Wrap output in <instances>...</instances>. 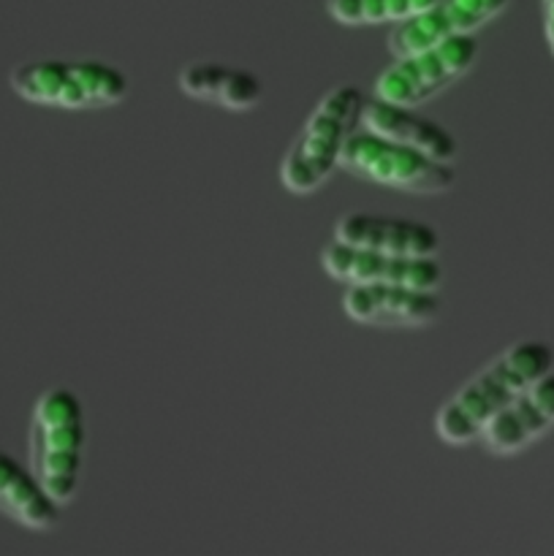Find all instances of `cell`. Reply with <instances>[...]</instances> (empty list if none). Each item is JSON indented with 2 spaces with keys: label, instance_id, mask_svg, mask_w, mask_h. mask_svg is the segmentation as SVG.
<instances>
[{
  "label": "cell",
  "instance_id": "obj_1",
  "mask_svg": "<svg viewBox=\"0 0 554 556\" xmlns=\"http://www.w3.org/2000/svg\"><path fill=\"white\" fill-rule=\"evenodd\" d=\"M554 369V348L543 340H521L473 375L435 416V432L445 445L473 443L487 424L508 407L541 375Z\"/></svg>",
  "mask_w": 554,
  "mask_h": 556
},
{
  "label": "cell",
  "instance_id": "obj_7",
  "mask_svg": "<svg viewBox=\"0 0 554 556\" xmlns=\"http://www.w3.org/2000/svg\"><path fill=\"white\" fill-rule=\"evenodd\" d=\"M320 266L329 277L345 286H367V282H400V286L429 288L440 291L443 266L438 255H396L380 250L353 248V244L331 239L320 250Z\"/></svg>",
  "mask_w": 554,
  "mask_h": 556
},
{
  "label": "cell",
  "instance_id": "obj_3",
  "mask_svg": "<svg viewBox=\"0 0 554 556\" xmlns=\"http://www.w3.org/2000/svg\"><path fill=\"white\" fill-rule=\"evenodd\" d=\"M364 101L356 85H340L315 103L280 161V182L288 193H318L340 172L342 150L362 128Z\"/></svg>",
  "mask_w": 554,
  "mask_h": 556
},
{
  "label": "cell",
  "instance_id": "obj_15",
  "mask_svg": "<svg viewBox=\"0 0 554 556\" xmlns=\"http://www.w3.org/2000/svg\"><path fill=\"white\" fill-rule=\"evenodd\" d=\"M435 3L438 0H326V11L340 25L369 27L400 25Z\"/></svg>",
  "mask_w": 554,
  "mask_h": 556
},
{
  "label": "cell",
  "instance_id": "obj_11",
  "mask_svg": "<svg viewBox=\"0 0 554 556\" xmlns=\"http://www.w3.org/2000/svg\"><path fill=\"white\" fill-rule=\"evenodd\" d=\"M362 128L396 141V144L413 147L438 161L456 163L459 157V141L443 123L418 114V106H402V103L383 101V98H367L362 112Z\"/></svg>",
  "mask_w": 554,
  "mask_h": 556
},
{
  "label": "cell",
  "instance_id": "obj_10",
  "mask_svg": "<svg viewBox=\"0 0 554 556\" xmlns=\"http://www.w3.org/2000/svg\"><path fill=\"white\" fill-rule=\"evenodd\" d=\"M554 429V369L527 386L481 432V443L494 456H514Z\"/></svg>",
  "mask_w": 554,
  "mask_h": 556
},
{
  "label": "cell",
  "instance_id": "obj_16",
  "mask_svg": "<svg viewBox=\"0 0 554 556\" xmlns=\"http://www.w3.org/2000/svg\"><path fill=\"white\" fill-rule=\"evenodd\" d=\"M543 11V33H546V43L554 54V0H541Z\"/></svg>",
  "mask_w": 554,
  "mask_h": 556
},
{
  "label": "cell",
  "instance_id": "obj_5",
  "mask_svg": "<svg viewBox=\"0 0 554 556\" xmlns=\"http://www.w3.org/2000/svg\"><path fill=\"white\" fill-rule=\"evenodd\" d=\"M340 168L356 179L378 185V188L416 195L449 193L456 185V163L429 157L367 128H358L348 139Z\"/></svg>",
  "mask_w": 554,
  "mask_h": 556
},
{
  "label": "cell",
  "instance_id": "obj_8",
  "mask_svg": "<svg viewBox=\"0 0 554 556\" xmlns=\"http://www.w3.org/2000/svg\"><path fill=\"white\" fill-rule=\"evenodd\" d=\"M342 313L353 324L373 326V329H427L438 324L443 313V299L429 288L367 282V286L345 288Z\"/></svg>",
  "mask_w": 554,
  "mask_h": 556
},
{
  "label": "cell",
  "instance_id": "obj_2",
  "mask_svg": "<svg viewBox=\"0 0 554 556\" xmlns=\"http://www.w3.org/2000/svg\"><path fill=\"white\" fill-rule=\"evenodd\" d=\"M85 405L68 386H52L33 405L27 429V467L43 492L65 508L76 500L85 470Z\"/></svg>",
  "mask_w": 554,
  "mask_h": 556
},
{
  "label": "cell",
  "instance_id": "obj_4",
  "mask_svg": "<svg viewBox=\"0 0 554 556\" xmlns=\"http://www.w3.org/2000/svg\"><path fill=\"white\" fill-rule=\"evenodd\" d=\"M9 85L22 101L65 112H96L128 98L130 79L103 60H27L11 68Z\"/></svg>",
  "mask_w": 554,
  "mask_h": 556
},
{
  "label": "cell",
  "instance_id": "obj_12",
  "mask_svg": "<svg viewBox=\"0 0 554 556\" xmlns=\"http://www.w3.org/2000/svg\"><path fill=\"white\" fill-rule=\"evenodd\" d=\"M335 239L353 248L380 250L396 255H438V228L407 217L375 215V212H345L335 223Z\"/></svg>",
  "mask_w": 554,
  "mask_h": 556
},
{
  "label": "cell",
  "instance_id": "obj_14",
  "mask_svg": "<svg viewBox=\"0 0 554 556\" xmlns=\"http://www.w3.org/2000/svg\"><path fill=\"white\" fill-rule=\"evenodd\" d=\"M0 516L30 532H52L60 525V505L43 492L30 467L0 448Z\"/></svg>",
  "mask_w": 554,
  "mask_h": 556
},
{
  "label": "cell",
  "instance_id": "obj_13",
  "mask_svg": "<svg viewBox=\"0 0 554 556\" xmlns=\"http://www.w3.org/2000/svg\"><path fill=\"white\" fill-rule=\"evenodd\" d=\"M179 90L188 98L215 103L228 112H250L264 101V81L259 74L215 60L185 65L179 74Z\"/></svg>",
  "mask_w": 554,
  "mask_h": 556
},
{
  "label": "cell",
  "instance_id": "obj_6",
  "mask_svg": "<svg viewBox=\"0 0 554 556\" xmlns=\"http://www.w3.org/2000/svg\"><path fill=\"white\" fill-rule=\"evenodd\" d=\"M478 52L481 47L476 36H454L432 47L400 54L378 74L373 96L402 106H424L459 81L476 65Z\"/></svg>",
  "mask_w": 554,
  "mask_h": 556
},
{
  "label": "cell",
  "instance_id": "obj_9",
  "mask_svg": "<svg viewBox=\"0 0 554 556\" xmlns=\"http://www.w3.org/2000/svg\"><path fill=\"white\" fill-rule=\"evenodd\" d=\"M511 0H438L421 14L391 27L386 49L391 58L432 47L454 36H476L483 25L498 20Z\"/></svg>",
  "mask_w": 554,
  "mask_h": 556
}]
</instances>
